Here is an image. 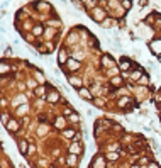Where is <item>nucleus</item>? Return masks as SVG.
I'll return each mask as SVG.
<instances>
[{
  "mask_svg": "<svg viewBox=\"0 0 161 168\" xmlns=\"http://www.w3.org/2000/svg\"><path fill=\"white\" fill-rule=\"evenodd\" d=\"M64 61H66V54L61 51V53H59V63H64Z\"/></svg>",
  "mask_w": 161,
  "mask_h": 168,
  "instance_id": "obj_4",
  "label": "nucleus"
},
{
  "mask_svg": "<svg viewBox=\"0 0 161 168\" xmlns=\"http://www.w3.org/2000/svg\"><path fill=\"white\" fill-rule=\"evenodd\" d=\"M70 82L73 83V85H78V87H80V83H81L80 78H76V77H70Z\"/></svg>",
  "mask_w": 161,
  "mask_h": 168,
  "instance_id": "obj_2",
  "label": "nucleus"
},
{
  "mask_svg": "<svg viewBox=\"0 0 161 168\" xmlns=\"http://www.w3.org/2000/svg\"><path fill=\"white\" fill-rule=\"evenodd\" d=\"M34 34H36V36H41V34H43V27H41V26L34 27Z\"/></svg>",
  "mask_w": 161,
  "mask_h": 168,
  "instance_id": "obj_3",
  "label": "nucleus"
},
{
  "mask_svg": "<svg viewBox=\"0 0 161 168\" xmlns=\"http://www.w3.org/2000/svg\"><path fill=\"white\" fill-rule=\"evenodd\" d=\"M80 92H81V95H85V97H86V99H90V93H88V92H86V90H85V88H81V90H80Z\"/></svg>",
  "mask_w": 161,
  "mask_h": 168,
  "instance_id": "obj_5",
  "label": "nucleus"
},
{
  "mask_svg": "<svg viewBox=\"0 0 161 168\" xmlns=\"http://www.w3.org/2000/svg\"><path fill=\"white\" fill-rule=\"evenodd\" d=\"M109 158H110V160H115V158H117V155H115V153H110V155H109Z\"/></svg>",
  "mask_w": 161,
  "mask_h": 168,
  "instance_id": "obj_8",
  "label": "nucleus"
},
{
  "mask_svg": "<svg viewBox=\"0 0 161 168\" xmlns=\"http://www.w3.org/2000/svg\"><path fill=\"white\" fill-rule=\"evenodd\" d=\"M9 129H12V131H15L17 127H15V122H9Z\"/></svg>",
  "mask_w": 161,
  "mask_h": 168,
  "instance_id": "obj_6",
  "label": "nucleus"
},
{
  "mask_svg": "<svg viewBox=\"0 0 161 168\" xmlns=\"http://www.w3.org/2000/svg\"><path fill=\"white\" fill-rule=\"evenodd\" d=\"M124 7H126V9H129V7H131V2H129V0H126V2H124Z\"/></svg>",
  "mask_w": 161,
  "mask_h": 168,
  "instance_id": "obj_7",
  "label": "nucleus"
},
{
  "mask_svg": "<svg viewBox=\"0 0 161 168\" xmlns=\"http://www.w3.org/2000/svg\"><path fill=\"white\" fill-rule=\"evenodd\" d=\"M19 149H21V153H22V155H26V149H27V143H26V141H21V143H19Z\"/></svg>",
  "mask_w": 161,
  "mask_h": 168,
  "instance_id": "obj_1",
  "label": "nucleus"
}]
</instances>
